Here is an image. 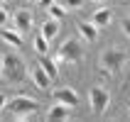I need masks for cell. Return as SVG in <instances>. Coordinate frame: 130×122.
<instances>
[{"label":"cell","mask_w":130,"mask_h":122,"mask_svg":"<svg viewBox=\"0 0 130 122\" xmlns=\"http://www.w3.org/2000/svg\"><path fill=\"white\" fill-rule=\"evenodd\" d=\"M0 76H3L7 83H12V86L27 81L29 68H27V64L22 61V56L17 54V49H10L7 54L0 56Z\"/></svg>","instance_id":"cell-1"},{"label":"cell","mask_w":130,"mask_h":122,"mask_svg":"<svg viewBox=\"0 0 130 122\" xmlns=\"http://www.w3.org/2000/svg\"><path fill=\"white\" fill-rule=\"evenodd\" d=\"M98 64L106 73H120L123 71V66L128 64V54L123 49H103L101 56H98Z\"/></svg>","instance_id":"cell-2"},{"label":"cell","mask_w":130,"mask_h":122,"mask_svg":"<svg viewBox=\"0 0 130 122\" xmlns=\"http://www.w3.org/2000/svg\"><path fill=\"white\" fill-rule=\"evenodd\" d=\"M84 59V46H81L79 39H66L61 42L57 51V61H64V64H79Z\"/></svg>","instance_id":"cell-3"},{"label":"cell","mask_w":130,"mask_h":122,"mask_svg":"<svg viewBox=\"0 0 130 122\" xmlns=\"http://www.w3.org/2000/svg\"><path fill=\"white\" fill-rule=\"evenodd\" d=\"M5 108L12 112V117H17V115H35L37 110H39V103H37L35 98H27V95H17V98H12V100H7Z\"/></svg>","instance_id":"cell-4"},{"label":"cell","mask_w":130,"mask_h":122,"mask_svg":"<svg viewBox=\"0 0 130 122\" xmlns=\"http://www.w3.org/2000/svg\"><path fill=\"white\" fill-rule=\"evenodd\" d=\"M88 105H91V110L96 115H103L106 108L110 105V93L103 86H91V90H88Z\"/></svg>","instance_id":"cell-5"},{"label":"cell","mask_w":130,"mask_h":122,"mask_svg":"<svg viewBox=\"0 0 130 122\" xmlns=\"http://www.w3.org/2000/svg\"><path fill=\"white\" fill-rule=\"evenodd\" d=\"M10 17H12V22H15V27H17L20 34H27L29 29H32V25H35V15L29 12V10H25V7H20V10L12 12Z\"/></svg>","instance_id":"cell-6"},{"label":"cell","mask_w":130,"mask_h":122,"mask_svg":"<svg viewBox=\"0 0 130 122\" xmlns=\"http://www.w3.org/2000/svg\"><path fill=\"white\" fill-rule=\"evenodd\" d=\"M0 39L7 44V46H12V49L20 51L22 46H25V39H22V34L17 32V27H0Z\"/></svg>","instance_id":"cell-7"},{"label":"cell","mask_w":130,"mask_h":122,"mask_svg":"<svg viewBox=\"0 0 130 122\" xmlns=\"http://www.w3.org/2000/svg\"><path fill=\"white\" fill-rule=\"evenodd\" d=\"M54 100L61 103V105H69V108H76L79 105V95H76V90L69 86H61L54 90Z\"/></svg>","instance_id":"cell-8"},{"label":"cell","mask_w":130,"mask_h":122,"mask_svg":"<svg viewBox=\"0 0 130 122\" xmlns=\"http://www.w3.org/2000/svg\"><path fill=\"white\" fill-rule=\"evenodd\" d=\"M71 117V108L69 105H61V103H52L49 105V110H47V120L49 122H64V120H69Z\"/></svg>","instance_id":"cell-9"},{"label":"cell","mask_w":130,"mask_h":122,"mask_svg":"<svg viewBox=\"0 0 130 122\" xmlns=\"http://www.w3.org/2000/svg\"><path fill=\"white\" fill-rule=\"evenodd\" d=\"M76 32H79V37L84 39V42H96V39H98V27H96L91 20L76 22Z\"/></svg>","instance_id":"cell-10"},{"label":"cell","mask_w":130,"mask_h":122,"mask_svg":"<svg viewBox=\"0 0 130 122\" xmlns=\"http://www.w3.org/2000/svg\"><path fill=\"white\" fill-rule=\"evenodd\" d=\"M32 83H35L39 90H49V86H52V78L44 73V68L42 66H35V68H29V76H27Z\"/></svg>","instance_id":"cell-11"},{"label":"cell","mask_w":130,"mask_h":122,"mask_svg":"<svg viewBox=\"0 0 130 122\" xmlns=\"http://www.w3.org/2000/svg\"><path fill=\"white\" fill-rule=\"evenodd\" d=\"M59 32H61V25H59V20H54V17H47V20L42 22V29H39V34H42L44 39H49V44L59 37Z\"/></svg>","instance_id":"cell-12"},{"label":"cell","mask_w":130,"mask_h":122,"mask_svg":"<svg viewBox=\"0 0 130 122\" xmlns=\"http://www.w3.org/2000/svg\"><path fill=\"white\" fill-rule=\"evenodd\" d=\"M91 22H93L98 29L108 27L110 22H113V12H110V7H98V10L91 15Z\"/></svg>","instance_id":"cell-13"},{"label":"cell","mask_w":130,"mask_h":122,"mask_svg":"<svg viewBox=\"0 0 130 122\" xmlns=\"http://www.w3.org/2000/svg\"><path fill=\"white\" fill-rule=\"evenodd\" d=\"M39 66L44 68V73H47V76H49L52 81H54V78L59 76V64L54 61V59H49L47 54H39Z\"/></svg>","instance_id":"cell-14"},{"label":"cell","mask_w":130,"mask_h":122,"mask_svg":"<svg viewBox=\"0 0 130 122\" xmlns=\"http://www.w3.org/2000/svg\"><path fill=\"white\" fill-rule=\"evenodd\" d=\"M32 46H35L37 54H49V39H44L42 34H35V37H32Z\"/></svg>","instance_id":"cell-15"},{"label":"cell","mask_w":130,"mask_h":122,"mask_svg":"<svg viewBox=\"0 0 130 122\" xmlns=\"http://www.w3.org/2000/svg\"><path fill=\"white\" fill-rule=\"evenodd\" d=\"M47 15H49V17H54V20H61V17L66 15V5H59L57 0H54V3L47 7Z\"/></svg>","instance_id":"cell-16"},{"label":"cell","mask_w":130,"mask_h":122,"mask_svg":"<svg viewBox=\"0 0 130 122\" xmlns=\"http://www.w3.org/2000/svg\"><path fill=\"white\" fill-rule=\"evenodd\" d=\"M10 20H12V17H10V12L0 5V27H7V25H10Z\"/></svg>","instance_id":"cell-17"},{"label":"cell","mask_w":130,"mask_h":122,"mask_svg":"<svg viewBox=\"0 0 130 122\" xmlns=\"http://www.w3.org/2000/svg\"><path fill=\"white\" fill-rule=\"evenodd\" d=\"M86 5V0H66V10H81Z\"/></svg>","instance_id":"cell-18"},{"label":"cell","mask_w":130,"mask_h":122,"mask_svg":"<svg viewBox=\"0 0 130 122\" xmlns=\"http://www.w3.org/2000/svg\"><path fill=\"white\" fill-rule=\"evenodd\" d=\"M123 32L130 37V17H125V20H123Z\"/></svg>","instance_id":"cell-19"},{"label":"cell","mask_w":130,"mask_h":122,"mask_svg":"<svg viewBox=\"0 0 130 122\" xmlns=\"http://www.w3.org/2000/svg\"><path fill=\"white\" fill-rule=\"evenodd\" d=\"M5 105H7V95H5V93H0V112L5 110Z\"/></svg>","instance_id":"cell-20"},{"label":"cell","mask_w":130,"mask_h":122,"mask_svg":"<svg viewBox=\"0 0 130 122\" xmlns=\"http://www.w3.org/2000/svg\"><path fill=\"white\" fill-rule=\"evenodd\" d=\"M37 3H39V5H42V7H49L52 3H54V0H37Z\"/></svg>","instance_id":"cell-21"},{"label":"cell","mask_w":130,"mask_h":122,"mask_svg":"<svg viewBox=\"0 0 130 122\" xmlns=\"http://www.w3.org/2000/svg\"><path fill=\"white\" fill-rule=\"evenodd\" d=\"M93 3H106V0H93Z\"/></svg>","instance_id":"cell-22"},{"label":"cell","mask_w":130,"mask_h":122,"mask_svg":"<svg viewBox=\"0 0 130 122\" xmlns=\"http://www.w3.org/2000/svg\"><path fill=\"white\" fill-rule=\"evenodd\" d=\"M128 110H130V100H128Z\"/></svg>","instance_id":"cell-23"},{"label":"cell","mask_w":130,"mask_h":122,"mask_svg":"<svg viewBox=\"0 0 130 122\" xmlns=\"http://www.w3.org/2000/svg\"><path fill=\"white\" fill-rule=\"evenodd\" d=\"M0 3H7V0H0Z\"/></svg>","instance_id":"cell-24"}]
</instances>
